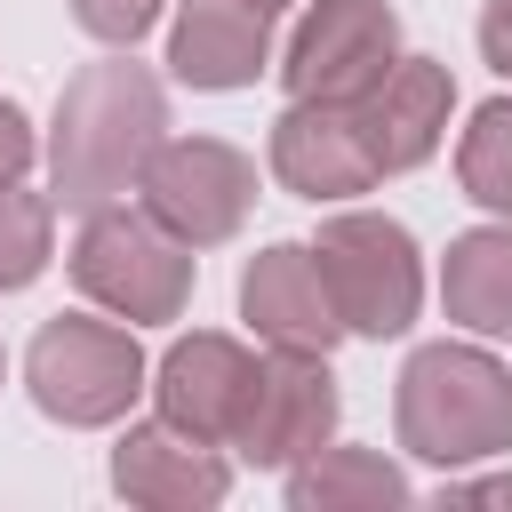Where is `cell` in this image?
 <instances>
[{
  "instance_id": "cell-7",
  "label": "cell",
  "mask_w": 512,
  "mask_h": 512,
  "mask_svg": "<svg viewBox=\"0 0 512 512\" xmlns=\"http://www.w3.org/2000/svg\"><path fill=\"white\" fill-rule=\"evenodd\" d=\"M392 64H400V16L384 0H312L288 32L280 80H288V96L360 104Z\"/></svg>"
},
{
  "instance_id": "cell-20",
  "label": "cell",
  "mask_w": 512,
  "mask_h": 512,
  "mask_svg": "<svg viewBox=\"0 0 512 512\" xmlns=\"http://www.w3.org/2000/svg\"><path fill=\"white\" fill-rule=\"evenodd\" d=\"M32 160H40V136H32V120H24V104L0 96V184H24Z\"/></svg>"
},
{
  "instance_id": "cell-16",
  "label": "cell",
  "mask_w": 512,
  "mask_h": 512,
  "mask_svg": "<svg viewBox=\"0 0 512 512\" xmlns=\"http://www.w3.org/2000/svg\"><path fill=\"white\" fill-rule=\"evenodd\" d=\"M288 504L296 512H344V504H408V472L384 448H320L288 472Z\"/></svg>"
},
{
  "instance_id": "cell-14",
  "label": "cell",
  "mask_w": 512,
  "mask_h": 512,
  "mask_svg": "<svg viewBox=\"0 0 512 512\" xmlns=\"http://www.w3.org/2000/svg\"><path fill=\"white\" fill-rule=\"evenodd\" d=\"M264 64H272V16L256 0H176L168 72L184 88L232 96V88H256Z\"/></svg>"
},
{
  "instance_id": "cell-21",
  "label": "cell",
  "mask_w": 512,
  "mask_h": 512,
  "mask_svg": "<svg viewBox=\"0 0 512 512\" xmlns=\"http://www.w3.org/2000/svg\"><path fill=\"white\" fill-rule=\"evenodd\" d=\"M480 56L512 80V0H488V8H480Z\"/></svg>"
},
{
  "instance_id": "cell-10",
  "label": "cell",
  "mask_w": 512,
  "mask_h": 512,
  "mask_svg": "<svg viewBox=\"0 0 512 512\" xmlns=\"http://www.w3.org/2000/svg\"><path fill=\"white\" fill-rule=\"evenodd\" d=\"M272 176L296 192V200H360L384 184L368 136H360V112L352 104H320V96H288V112L272 120Z\"/></svg>"
},
{
  "instance_id": "cell-18",
  "label": "cell",
  "mask_w": 512,
  "mask_h": 512,
  "mask_svg": "<svg viewBox=\"0 0 512 512\" xmlns=\"http://www.w3.org/2000/svg\"><path fill=\"white\" fill-rule=\"evenodd\" d=\"M56 256V200L48 192H24V184H0V296L32 288Z\"/></svg>"
},
{
  "instance_id": "cell-23",
  "label": "cell",
  "mask_w": 512,
  "mask_h": 512,
  "mask_svg": "<svg viewBox=\"0 0 512 512\" xmlns=\"http://www.w3.org/2000/svg\"><path fill=\"white\" fill-rule=\"evenodd\" d=\"M256 8H264V16H280V8H288V0H256Z\"/></svg>"
},
{
  "instance_id": "cell-15",
  "label": "cell",
  "mask_w": 512,
  "mask_h": 512,
  "mask_svg": "<svg viewBox=\"0 0 512 512\" xmlns=\"http://www.w3.org/2000/svg\"><path fill=\"white\" fill-rule=\"evenodd\" d=\"M440 304L472 336H512V224H472L440 256Z\"/></svg>"
},
{
  "instance_id": "cell-6",
  "label": "cell",
  "mask_w": 512,
  "mask_h": 512,
  "mask_svg": "<svg viewBox=\"0 0 512 512\" xmlns=\"http://www.w3.org/2000/svg\"><path fill=\"white\" fill-rule=\"evenodd\" d=\"M136 192L176 240L224 248L256 208V160L240 144H224V136H160V152L144 160Z\"/></svg>"
},
{
  "instance_id": "cell-9",
  "label": "cell",
  "mask_w": 512,
  "mask_h": 512,
  "mask_svg": "<svg viewBox=\"0 0 512 512\" xmlns=\"http://www.w3.org/2000/svg\"><path fill=\"white\" fill-rule=\"evenodd\" d=\"M336 416H344V400H336L328 352L272 344L264 352V376H256V408H248V424H240L232 448L248 464H264V472H296L304 456H320L336 440Z\"/></svg>"
},
{
  "instance_id": "cell-19",
  "label": "cell",
  "mask_w": 512,
  "mask_h": 512,
  "mask_svg": "<svg viewBox=\"0 0 512 512\" xmlns=\"http://www.w3.org/2000/svg\"><path fill=\"white\" fill-rule=\"evenodd\" d=\"M160 8H168V0H72V24H80L88 40H104V48H136V40L160 24Z\"/></svg>"
},
{
  "instance_id": "cell-22",
  "label": "cell",
  "mask_w": 512,
  "mask_h": 512,
  "mask_svg": "<svg viewBox=\"0 0 512 512\" xmlns=\"http://www.w3.org/2000/svg\"><path fill=\"white\" fill-rule=\"evenodd\" d=\"M440 496H448V504H512V472H488V480H456V472H448Z\"/></svg>"
},
{
  "instance_id": "cell-8",
  "label": "cell",
  "mask_w": 512,
  "mask_h": 512,
  "mask_svg": "<svg viewBox=\"0 0 512 512\" xmlns=\"http://www.w3.org/2000/svg\"><path fill=\"white\" fill-rule=\"evenodd\" d=\"M256 376H264V360H256L240 336L192 328V336H176V344L160 352L152 400H160V416H168L176 432H192V440H208V448H232L240 424H248V408H256Z\"/></svg>"
},
{
  "instance_id": "cell-12",
  "label": "cell",
  "mask_w": 512,
  "mask_h": 512,
  "mask_svg": "<svg viewBox=\"0 0 512 512\" xmlns=\"http://www.w3.org/2000/svg\"><path fill=\"white\" fill-rule=\"evenodd\" d=\"M112 488L128 504H144V512H208V504H224L232 464L208 440H192L168 416H152V424H128L112 440Z\"/></svg>"
},
{
  "instance_id": "cell-3",
  "label": "cell",
  "mask_w": 512,
  "mask_h": 512,
  "mask_svg": "<svg viewBox=\"0 0 512 512\" xmlns=\"http://www.w3.org/2000/svg\"><path fill=\"white\" fill-rule=\"evenodd\" d=\"M192 240H176L152 208H128V200H104L80 216V240H72V288L128 320V328H152V320H176L192 304Z\"/></svg>"
},
{
  "instance_id": "cell-1",
  "label": "cell",
  "mask_w": 512,
  "mask_h": 512,
  "mask_svg": "<svg viewBox=\"0 0 512 512\" xmlns=\"http://www.w3.org/2000/svg\"><path fill=\"white\" fill-rule=\"evenodd\" d=\"M168 136V88L136 56H96L64 80L56 120H48V200L56 208H104L120 200L144 160Z\"/></svg>"
},
{
  "instance_id": "cell-24",
  "label": "cell",
  "mask_w": 512,
  "mask_h": 512,
  "mask_svg": "<svg viewBox=\"0 0 512 512\" xmlns=\"http://www.w3.org/2000/svg\"><path fill=\"white\" fill-rule=\"evenodd\" d=\"M0 376H8V352H0Z\"/></svg>"
},
{
  "instance_id": "cell-4",
  "label": "cell",
  "mask_w": 512,
  "mask_h": 512,
  "mask_svg": "<svg viewBox=\"0 0 512 512\" xmlns=\"http://www.w3.org/2000/svg\"><path fill=\"white\" fill-rule=\"evenodd\" d=\"M24 392L48 424L96 432V424H120L136 408V392H152V368L120 320L56 312V320H40V336L24 352Z\"/></svg>"
},
{
  "instance_id": "cell-2",
  "label": "cell",
  "mask_w": 512,
  "mask_h": 512,
  "mask_svg": "<svg viewBox=\"0 0 512 512\" xmlns=\"http://www.w3.org/2000/svg\"><path fill=\"white\" fill-rule=\"evenodd\" d=\"M392 424L400 448L440 472L488 464L512 448V368L480 344H416L392 392Z\"/></svg>"
},
{
  "instance_id": "cell-11",
  "label": "cell",
  "mask_w": 512,
  "mask_h": 512,
  "mask_svg": "<svg viewBox=\"0 0 512 512\" xmlns=\"http://www.w3.org/2000/svg\"><path fill=\"white\" fill-rule=\"evenodd\" d=\"M240 320L264 336V344H288V352H336L344 320L328 304V280H320V256L312 240H272L240 264Z\"/></svg>"
},
{
  "instance_id": "cell-13",
  "label": "cell",
  "mask_w": 512,
  "mask_h": 512,
  "mask_svg": "<svg viewBox=\"0 0 512 512\" xmlns=\"http://www.w3.org/2000/svg\"><path fill=\"white\" fill-rule=\"evenodd\" d=\"M352 112H360V136H368L376 168H384V176H408V168H424V160L440 152L448 112H456V80H448V64H432V56H400Z\"/></svg>"
},
{
  "instance_id": "cell-17",
  "label": "cell",
  "mask_w": 512,
  "mask_h": 512,
  "mask_svg": "<svg viewBox=\"0 0 512 512\" xmlns=\"http://www.w3.org/2000/svg\"><path fill=\"white\" fill-rule=\"evenodd\" d=\"M456 184H464V200L512 216V96L480 104L472 128L456 136Z\"/></svg>"
},
{
  "instance_id": "cell-5",
  "label": "cell",
  "mask_w": 512,
  "mask_h": 512,
  "mask_svg": "<svg viewBox=\"0 0 512 512\" xmlns=\"http://www.w3.org/2000/svg\"><path fill=\"white\" fill-rule=\"evenodd\" d=\"M320 256V280H328V304L344 320V336H408L416 328V304H424V256L408 240L400 216H376V208H336L312 240Z\"/></svg>"
}]
</instances>
